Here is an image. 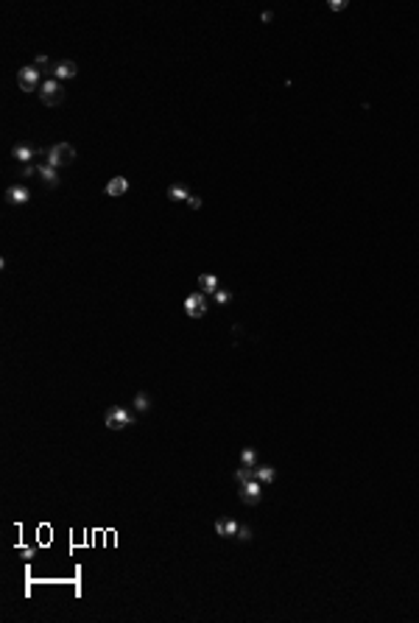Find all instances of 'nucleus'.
I'll use <instances>...</instances> for the list:
<instances>
[{"mask_svg":"<svg viewBox=\"0 0 419 623\" xmlns=\"http://www.w3.org/2000/svg\"><path fill=\"white\" fill-rule=\"evenodd\" d=\"M40 162H45V165H50V168H67V165H73L75 162V148L70 143H56L53 148H48L45 151V157H42Z\"/></svg>","mask_w":419,"mask_h":623,"instance_id":"nucleus-1","label":"nucleus"},{"mask_svg":"<svg viewBox=\"0 0 419 623\" xmlns=\"http://www.w3.org/2000/svg\"><path fill=\"white\" fill-rule=\"evenodd\" d=\"M104 422L109 430H123V428H129V425H135V417H131V411L126 408V405H112V408L106 411Z\"/></svg>","mask_w":419,"mask_h":623,"instance_id":"nucleus-2","label":"nucleus"},{"mask_svg":"<svg viewBox=\"0 0 419 623\" xmlns=\"http://www.w3.org/2000/svg\"><path fill=\"white\" fill-rule=\"evenodd\" d=\"M40 101H42L45 106H59L62 101H65V90H62V81H56V79L42 81V87H40Z\"/></svg>","mask_w":419,"mask_h":623,"instance_id":"nucleus-3","label":"nucleus"},{"mask_svg":"<svg viewBox=\"0 0 419 623\" xmlns=\"http://www.w3.org/2000/svg\"><path fill=\"white\" fill-rule=\"evenodd\" d=\"M17 81H20V90L23 92H40L42 81H40V67L36 65H28L17 73Z\"/></svg>","mask_w":419,"mask_h":623,"instance_id":"nucleus-4","label":"nucleus"},{"mask_svg":"<svg viewBox=\"0 0 419 623\" xmlns=\"http://www.w3.org/2000/svg\"><path fill=\"white\" fill-rule=\"evenodd\" d=\"M185 313L190 319H204L207 316V296L201 291H196V294H190L185 299Z\"/></svg>","mask_w":419,"mask_h":623,"instance_id":"nucleus-5","label":"nucleus"},{"mask_svg":"<svg viewBox=\"0 0 419 623\" xmlns=\"http://www.w3.org/2000/svg\"><path fill=\"white\" fill-rule=\"evenodd\" d=\"M238 495L246 506H257L260 500H263V484H260V481H246V484H240Z\"/></svg>","mask_w":419,"mask_h":623,"instance_id":"nucleus-6","label":"nucleus"},{"mask_svg":"<svg viewBox=\"0 0 419 623\" xmlns=\"http://www.w3.org/2000/svg\"><path fill=\"white\" fill-rule=\"evenodd\" d=\"M11 157H14L17 162H23V165H31L34 160H40V157H45V151L42 148H34V145H14L11 148Z\"/></svg>","mask_w":419,"mask_h":623,"instance_id":"nucleus-7","label":"nucleus"},{"mask_svg":"<svg viewBox=\"0 0 419 623\" xmlns=\"http://www.w3.org/2000/svg\"><path fill=\"white\" fill-rule=\"evenodd\" d=\"M50 73H53L56 81H65V79H73V75L79 73V67H75V62L65 59V62H56V65L50 67Z\"/></svg>","mask_w":419,"mask_h":623,"instance_id":"nucleus-8","label":"nucleus"},{"mask_svg":"<svg viewBox=\"0 0 419 623\" xmlns=\"http://www.w3.org/2000/svg\"><path fill=\"white\" fill-rule=\"evenodd\" d=\"M6 199H9V204L23 207V204H28L31 201V193H28V187L25 185H11L9 190H6Z\"/></svg>","mask_w":419,"mask_h":623,"instance_id":"nucleus-9","label":"nucleus"},{"mask_svg":"<svg viewBox=\"0 0 419 623\" xmlns=\"http://www.w3.org/2000/svg\"><path fill=\"white\" fill-rule=\"evenodd\" d=\"M106 196H112V199H118V196H126L129 193V179L126 176H115V179H109L106 182V190H104Z\"/></svg>","mask_w":419,"mask_h":623,"instance_id":"nucleus-10","label":"nucleus"},{"mask_svg":"<svg viewBox=\"0 0 419 623\" xmlns=\"http://www.w3.org/2000/svg\"><path fill=\"white\" fill-rule=\"evenodd\" d=\"M213 528H215V534H218V537H226V539H230V537H238V528H240V525H238V520L226 517V520H215Z\"/></svg>","mask_w":419,"mask_h":623,"instance_id":"nucleus-11","label":"nucleus"},{"mask_svg":"<svg viewBox=\"0 0 419 623\" xmlns=\"http://www.w3.org/2000/svg\"><path fill=\"white\" fill-rule=\"evenodd\" d=\"M36 174H40V179L45 182L48 187H56V185H59V171H56V168H50V165H45V162H36Z\"/></svg>","mask_w":419,"mask_h":623,"instance_id":"nucleus-12","label":"nucleus"},{"mask_svg":"<svg viewBox=\"0 0 419 623\" xmlns=\"http://www.w3.org/2000/svg\"><path fill=\"white\" fill-rule=\"evenodd\" d=\"M274 475H277V469L271 464H257L255 467V481H260V484H271Z\"/></svg>","mask_w":419,"mask_h":623,"instance_id":"nucleus-13","label":"nucleus"},{"mask_svg":"<svg viewBox=\"0 0 419 623\" xmlns=\"http://www.w3.org/2000/svg\"><path fill=\"white\" fill-rule=\"evenodd\" d=\"M199 288H201V294H215V291H218V277L215 274H201L199 277Z\"/></svg>","mask_w":419,"mask_h":623,"instance_id":"nucleus-14","label":"nucleus"},{"mask_svg":"<svg viewBox=\"0 0 419 623\" xmlns=\"http://www.w3.org/2000/svg\"><path fill=\"white\" fill-rule=\"evenodd\" d=\"M168 199H170V201H187V199H190V193H187V187H185V185H170V187H168Z\"/></svg>","mask_w":419,"mask_h":623,"instance_id":"nucleus-15","label":"nucleus"},{"mask_svg":"<svg viewBox=\"0 0 419 623\" xmlns=\"http://www.w3.org/2000/svg\"><path fill=\"white\" fill-rule=\"evenodd\" d=\"M131 405H135V411H140V414H145V411H151V397H148L145 391H140L137 397H135V403H131Z\"/></svg>","mask_w":419,"mask_h":623,"instance_id":"nucleus-16","label":"nucleus"},{"mask_svg":"<svg viewBox=\"0 0 419 623\" xmlns=\"http://www.w3.org/2000/svg\"><path fill=\"white\" fill-rule=\"evenodd\" d=\"M235 481H238V484L255 481V469H252V467H243V464H240V469H235Z\"/></svg>","mask_w":419,"mask_h":623,"instance_id":"nucleus-17","label":"nucleus"},{"mask_svg":"<svg viewBox=\"0 0 419 623\" xmlns=\"http://www.w3.org/2000/svg\"><path fill=\"white\" fill-rule=\"evenodd\" d=\"M240 461H243V467H252V469H255V467H257V453H255L252 447H246L243 453H240Z\"/></svg>","mask_w":419,"mask_h":623,"instance_id":"nucleus-18","label":"nucleus"},{"mask_svg":"<svg viewBox=\"0 0 419 623\" xmlns=\"http://www.w3.org/2000/svg\"><path fill=\"white\" fill-rule=\"evenodd\" d=\"M213 299H215V305H226V302H232V294L230 291H224V288H218L213 294Z\"/></svg>","mask_w":419,"mask_h":623,"instance_id":"nucleus-19","label":"nucleus"},{"mask_svg":"<svg viewBox=\"0 0 419 623\" xmlns=\"http://www.w3.org/2000/svg\"><path fill=\"white\" fill-rule=\"evenodd\" d=\"M238 539H240V542H249V539H252V528H249V525H240V528H238Z\"/></svg>","mask_w":419,"mask_h":623,"instance_id":"nucleus-20","label":"nucleus"},{"mask_svg":"<svg viewBox=\"0 0 419 623\" xmlns=\"http://www.w3.org/2000/svg\"><path fill=\"white\" fill-rule=\"evenodd\" d=\"M330 11H344L347 9V0H330Z\"/></svg>","mask_w":419,"mask_h":623,"instance_id":"nucleus-21","label":"nucleus"},{"mask_svg":"<svg viewBox=\"0 0 419 623\" xmlns=\"http://www.w3.org/2000/svg\"><path fill=\"white\" fill-rule=\"evenodd\" d=\"M187 207H190V210H199V207H201V196H193V193H190Z\"/></svg>","mask_w":419,"mask_h":623,"instance_id":"nucleus-22","label":"nucleus"},{"mask_svg":"<svg viewBox=\"0 0 419 623\" xmlns=\"http://www.w3.org/2000/svg\"><path fill=\"white\" fill-rule=\"evenodd\" d=\"M36 67L45 70V67H48V56H36ZM48 70H50V67H48Z\"/></svg>","mask_w":419,"mask_h":623,"instance_id":"nucleus-23","label":"nucleus"},{"mask_svg":"<svg viewBox=\"0 0 419 623\" xmlns=\"http://www.w3.org/2000/svg\"><path fill=\"white\" fill-rule=\"evenodd\" d=\"M31 174H36V165H25L23 168V176H31Z\"/></svg>","mask_w":419,"mask_h":623,"instance_id":"nucleus-24","label":"nucleus"},{"mask_svg":"<svg viewBox=\"0 0 419 623\" xmlns=\"http://www.w3.org/2000/svg\"><path fill=\"white\" fill-rule=\"evenodd\" d=\"M271 17H274L271 11H263V14H260V20H263V23H271Z\"/></svg>","mask_w":419,"mask_h":623,"instance_id":"nucleus-25","label":"nucleus"}]
</instances>
